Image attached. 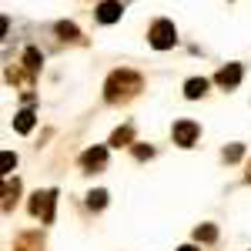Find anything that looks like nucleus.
I'll list each match as a JSON object with an SVG mask.
<instances>
[{
  "instance_id": "f03ea898",
  "label": "nucleus",
  "mask_w": 251,
  "mask_h": 251,
  "mask_svg": "<svg viewBox=\"0 0 251 251\" xmlns=\"http://www.w3.org/2000/svg\"><path fill=\"white\" fill-rule=\"evenodd\" d=\"M54 204H57V191H37L30 198V214L40 218L44 225L54 221Z\"/></svg>"
},
{
  "instance_id": "dca6fc26",
  "label": "nucleus",
  "mask_w": 251,
  "mask_h": 251,
  "mask_svg": "<svg viewBox=\"0 0 251 251\" xmlns=\"http://www.w3.org/2000/svg\"><path fill=\"white\" fill-rule=\"evenodd\" d=\"M0 168H3V174H10L14 168H17V154H10V151H3V157H0Z\"/></svg>"
},
{
  "instance_id": "f8f14e48",
  "label": "nucleus",
  "mask_w": 251,
  "mask_h": 251,
  "mask_svg": "<svg viewBox=\"0 0 251 251\" xmlns=\"http://www.w3.org/2000/svg\"><path fill=\"white\" fill-rule=\"evenodd\" d=\"M194 238L198 241H214L218 231H214V225H201V228H194Z\"/></svg>"
},
{
  "instance_id": "0eeeda50",
  "label": "nucleus",
  "mask_w": 251,
  "mask_h": 251,
  "mask_svg": "<svg viewBox=\"0 0 251 251\" xmlns=\"http://www.w3.org/2000/svg\"><path fill=\"white\" fill-rule=\"evenodd\" d=\"M104 161H107V151H104V148H91V151L80 154V164H84L87 171H91V168H100Z\"/></svg>"
},
{
  "instance_id": "6e6552de",
  "label": "nucleus",
  "mask_w": 251,
  "mask_h": 251,
  "mask_svg": "<svg viewBox=\"0 0 251 251\" xmlns=\"http://www.w3.org/2000/svg\"><path fill=\"white\" fill-rule=\"evenodd\" d=\"M14 251H40V234H20L14 241Z\"/></svg>"
},
{
  "instance_id": "423d86ee",
  "label": "nucleus",
  "mask_w": 251,
  "mask_h": 251,
  "mask_svg": "<svg viewBox=\"0 0 251 251\" xmlns=\"http://www.w3.org/2000/svg\"><path fill=\"white\" fill-rule=\"evenodd\" d=\"M214 80H218L221 87H234V84L241 80V64H228V67H221Z\"/></svg>"
},
{
  "instance_id": "39448f33",
  "label": "nucleus",
  "mask_w": 251,
  "mask_h": 251,
  "mask_svg": "<svg viewBox=\"0 0 251 251\" xmlns=\"http://www.w3.org/2000/svg\"><path fill=\"white\" fill-rule=\"evenodd\" d=\"M121 14H124V7H121L117 0H104V3L97 7V20H100V24H114V20H121Z\"/></svg>"
},
{
  "instance_id": "2eb2a0df",
  "label": "nucleus",
  "mask_w": 251,
  "mask_h": 251,
  "mask_svg": "<svg viewBox=\"0 0 251 251\" xmlns=\"http://www.w3.org/2000/svg\"><path fill=\"white\" fill-rule=\"evenodd\" d=\"M87 204H91V208H104V204H107V191H91L87 194Z\"/></svg>"
},
{
  "instance_id": "a211bd4d",
  "label": "nucleus",
  "mask_w": 251,
  "mask_h": 251,
  "mask_svg": "<svg viewBox=\"0 0 251 251\" xmlns=\"http://www.w3.org/2000/svg\"><path fill=\"white\" fill-rule=\"evenodd\" d=\"M225 157H228V161H238V157H241V144H231V148L225 151Z\"/></svg>"
},
{
  "instance_id": "9d476101",
  "label": "nucleus",
  "mask_w": 251,
  "mask_h": 251,
  "mask_svg": "<svg viewBox=\"0 0 251 251\" xmlns=\"http://www.w3.org/2000/svg\"><path fill=\"white\" fill-rule=\"evenodd\" d=\"M34 127V111H20L17 117H14V131H20V134H27Z\"/></svg>"
},
{
  "instance_id": "4468645a",
  "label": "nucleus",
  "mask_w": 251,
  "mask_h": 251,
  "mask_svg": "<svg viewBox=\"0 0 251 251\" xmlns=\"http://www.w3.org/2000/svg\"><path fill=\"white\" fill-rule=\"evenodd\" d=\"M17 191H20V184H17V181H14V184H7V188H3V194H7V201H3V211H10V204H14V201H17Z\"/></svg>"
},
{
  "instance_id": "20e7f679",
  "label": "nucleus",
  "mask_w": 251,
  "mask_h": 251,
  "mask_svg": "<svg viewBox=\"0 0 251 251\" xmlns=\"http://www.w3.org/2000/svg\"><path fill=\"white\" fill-rule=\"evenodd\" d=\"M194 141H198V124H194V121H177V124H174V144L191 148Z\"/></svg>"
},
{
  "instance_id": "1a4fd4ad",
  "label": "nucleus",
  "mask_w": 251,
  "mask_h": 251,
  "mask_svg": "<svg viewBox=\"0 0 251 251\" xmlns=\"http://www.w3.org/2000/svg\"><path fill=\"white\" fill-rule=\"evenodd\" d=\"M204 91H208V80H204V77H194V80H188V84H184V94L191 97V100H198Z\"/></svg>"
},
{
  "instance_id": "9b49d317",
  "label": "nucleus",
  "mask_w": 251,
  "mask_h": 251,
  "mask_svg": "<svg viewBox=\"0 0 251 251\" xmlns=\"http://www.w3.org/2000/svg\"><path fill=\"white\" fill-rule=\"evenodd\" d=\"M127 141H131V127H117L114 134H111V144H114V148H124Z\"/></svg>"
},
{
  "instance_id": "7ed1b4c3",
  "label": "nucleus",
  "mask_w": 251,
  "mask_h": 251,
  "mask_svg": "<svg viewBox=\"0 0 251 251\" xmlns=\"http://www.w3.org/2000/svg\"><path fill=\"white\" fill-rule=\"evenodd\" d=\"M174 40H177V30H174L171 20H157L154 27H151V47L168 50V47H174Z\"/></svg>"
},
{
  "instance_id": "ddd939ff",
  "label": "nucleus",
  "mask_w": 251,
  "mask_h": 251,
  "mask_svg": "<svg viewBox=\"0 0 251 251\" xmlns=\"http://www.w3.org/2000/svg\"><path fill=\"white\" fill-rule=\"evenodd\" d=\"M57 34L64 40H77V27H74V24H67V20H60V24H57Z\"/></svg>"
},
{
  "instance_id": "aec40b11",
  "label": "nucleus",
  "mask_w": 251,
  "mask_h": 251,
  "mask_svg": "<svg viewBox=\"0 0 251 251\" xmlns=\"http://www.w3.org/2000/svg\"><path fill=\"white\" fill-rule=\"evenodd\" d=\"M177 251H198V248H194V245H184V248H177Z\"/></svg>"
},
{
  "instance_id": "f257e3e1",
  "label": "nucleus",
  "mask_w": 251,
  "mask_h": 251,
  "mask_svg": "<svg viewBox=\"0 0 251 251\" xmlns=\"http://www.w3.org/2000/svg\"><path fill=\"white\" fill-rule=\"evenodd\" d=\"M107 100H127L131 94L141 91V77L131 74V71H114L111 77H107Z\"/></svg>"
},
{
  "instance_id": "f3484780",
  "label": "nucleus",
  "mask_w": 251,
  "mask_h": 251,
  "mask_svg": "<svg viewBox=\"0 0 251 251\" xmlns=\"http://www.w3.org/2000/svg\"><path fill=\"white\" fill-rule=\"evenodd\" d=\"M24 60H27V67H30V71H37V67H40V60H44V57H40V50H34V47H30V50L24 54Z\"/></svg>"
},
{
  "instance_id": "6ab92c4d",
  "label": "nucleus",
  "mask_w": 251,
  "mask_h": 251,
  "mask_svg": "<svg viewBox=\"0 0 251 251\" xmlns=\"http://www.w3.org/2000/svg\"><path fill=\"white\" fill-rule=\"evenodd\" d=\"M134 154L141 157V161H144V157H151V154H154V151H151V148H144V144H137V148H134Z\"/></svg>"
}]
</instances>
